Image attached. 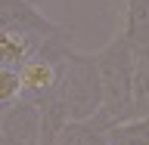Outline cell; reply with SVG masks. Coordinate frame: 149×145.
I'll return each mask as SVG.
<instances>
[{
  "mask_svg": "<svg viewBox=\"0 0 149 145\" xmlns=\"http://www.w3.org/2000/svg\"><path fill=\"white\" fill-rule=\"evenodd\" d=\"M56 96L62 99L72 120H90L102 111V80L96 53H81L72 43L65 46V65Z\"/></svg>",
  "mask_w": 149,
  "mask_h": 145,
  "instance_id": "2",
  "label": "cell"
},
{
  "mask_svg": "<svg viewBox=\"0 0 149 145\" xmlns=\"http://www.w3.org/2000/svg\"><path fill=\"white\" fill-rule=\"evenodd\" d=\"M0 133L28 145H40V108L31 99H19L0 118Z\"/></svg>",
  "mask_w": 149,
  "mask_h": 145,
  "instance_id": "4",
  "label": "cell"
},
{
  "mask_svg": "<svg viewBox=\"0 0 149 145\" xmlns=\"http://www.w3.org/2000/svg\"><path fill=\"white\" fill-rule=\"evenodd\" d=\"M0 145H28V142H19V139H9V136L0 133Z\"/></svg>",
  "mask_w": 149,
  "mask_h": 145,
  "instance_id": "11",
  "label": "cell"
},
{
  "mask_svg": "<svg viewBox=\"0 0 149 145\" xmlns=\"http://www.w3.org/2000/svg\"><path fill=\"white\" fill-rule=\"evenodd\" d=\"M146 114H149V102H146V111H143V118H146Z\"/></svg>",
  "mask_w": 149,
  "mask_h": 145,
  "instance_id": "14",
  "label": "cell"
},
{
  "mask_svg": "<svg viewBox=\"0 0 149 145\" xmlns=\"http://www.w3.org/2000/svg\"><path fill=\"white\" fill-rule=\"evenodd\" d=\"M106 133H109V127L96 114L90 120H72V124H65V130L50 145H106Z\"/></svg>",
  "mask_w": 149,
  "mask_h": 145,
  "instance_id": "7",
  "label": "cell"
},
{
  "mask_svg": "<svg viewBox=\"0 0 149 145\" xmlns=\"http://www.w3.org/2000/svg\"><path fill=\"white\" fill-rule=\"evenodd\" d=\"M106 145H112V142H109V139H106Z\"/></svg>",
  "mask_w": 149,
  "mask_h": 145,
  "instance_id": "15",
  "label": "cell"
},
{
  "mask_svg": "<svg viewBox=\"0 0 149 145\" xmlns=\"http://www.w3.org/2000/svg\"><path fill=\"white\" fill-rule=\"evenodd\" d=\"M44 43L47 40L37 37V34L0 28V68H16V71H22V65H25L28 59H34Z\"/></svg>",
  "mask_w": 149,
  "mask_h": 145,
  "instance_id": "5",
  "label": "cell"
},
{
  "mask_svg": "<svg viewBox=\"0 0 149 145\" xmlns=\"http://www.w3.org/2000/svg\"><path fill=\"white\" fill-rule=\"evenodd\" d=\"M121 34L127 43L149 46V0H124V16H121Z\"/></svg>",
  "mask_w": 149,
  "mask_h": 145,
  "instance_id": "6",
  "label": "cell"
},
{
  "mask_svg": "<svg viewBox=\"0 0 149 145\" xmlns=\"http://www.w3.org/2000/svg\"><path fill=\"white\" fill-rule=\"evenodd\" d=\"M112 145H149V114L146 118H130L124 124H115V127L106 133Z\"/></svg>",
  "mask_w": 149,
  "mask_h": 145,
  "instance_id": "10",
  "label": "cell"
},
{
  "mask_svg": "<svg viewBox=\"0 0 149 145\" xmlns=\"http://www.w3.org/2000/svg\"><path fill=\"white\" fill-rule=\"evenodd\" d=\"M0 28L37 34V37H44V40L72 37L62 25H56L53 19H47L44 12H40V6L28 3V0H0Z\"/></svg>",
  "mask_w": 149,
  "mask_h": 145,
  "instance_id": "3",
  "label": "cell"
},
{
  "mask_svg": "<svg viewBox=\"0 0 149 145\" xmlns=\"http://www.w3.org/2000/svg\"><path fill=\"white\" fill-rule=\"evenodd\" d=\"M28 3H34V6H40V3H44V0H28Z\"/></svg>",
  "mask_w": 149,
  "mask_h": 145,
  "instance_id": "12",
  "label": "cell"
},
{
  "mask_svg": "<svg viewBox=\"0 0 149 145\" xmlns=\"http://www.w3.org/2000/svg\"><path fill=\"white\" fill-rule=\"evenodd\" d=\"M96 65L102 80L100 120L112 130L115 124L134 118V46L121 31H115L112 40L96 53Z\"/></svg>",
  "mask_w": 149,
  "mask_h": 145,
  "instance_id": "1",
  "label": "cell"
},
{
  "mask_svg": "<svg viewBox=\"0 0 149 145\" xmlns=\"http://www.w3.org/2000/svg\"><path fill=\"white\" fill-rule=\"evenodd\" d=\"M37 108H40V145H50L65 130V124H72V118L56 93L47 99H37Z\"/></svg>",
  "mask_w": 149,
  "mask_h": 145,
  "instance_id": "8",
  "label": "cell"
},
{
  "mask_svg": "<svg viewBox=\"0 0 149 145\" xmlns=\"http://www.w3.org/2000/svg\"><path fill=\"white\" fill-rule=\"evenodd\" d=\"M112 3H115V6H124V0H112Z\"/></svg>",
  "mask_w": 149,
  "mask_h": 145,
  "instance_id": "13",
  "label": "cell"
},
{
  "mask_svg": "<svg viewBox=\"0 0 149 145\" xmlns=\"http://www.w3.org/2000/svg\"><path fill=\"white\" fill-rule=\"evenodd\" d=\"M149 102V46L134 49V118H143Z\"/></svg>",
  "mask_w": 149,
  "mask_h": 145,
  "instance_id": "9",
  "label": "cell"
}]
</instances>
